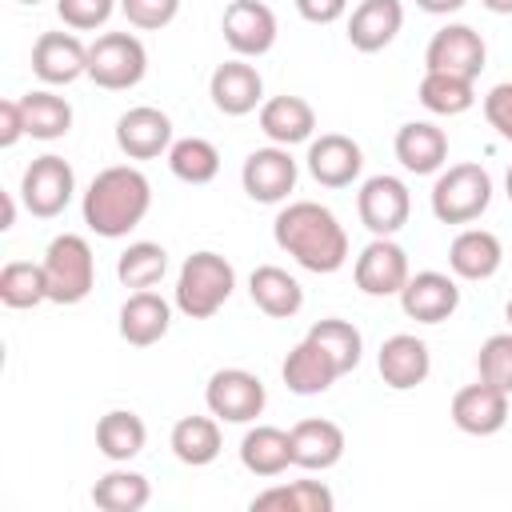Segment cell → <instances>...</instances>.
<instances>
[{
  "mask_svg": "<svg viewBox=\"0 0 512 512\" xmlns=\"http://www.w3.org/2000/svg\"><path fill=\"white\" fill-rule=\"evenodd\" d=\"M416 96L432 116H460L476 104V80L448 76V72H424Z\"/></svg>",
  "mask_w": 512,
  "mask_h": 512,
  "instance_id": "35",
  "label": "cell"
},
{
  "mask_svg": "<svg viewBox=\"0 0 512 512\" xmlns=\"http://www.w3.org/2000/svg\"><path fill=\"white\" fill-rule=\"evenodd\" d=\"M392 152H396V160L404 164V172H412V176H432V172H440L444 160H448V136H444V128H436L432 120H408V124H400V132H396V140H392Z\"/></svg>",
  "mask_w": 512,
  "mask_h": 512,
  "instance_id": "22",
  "label": "cell"
},
{
  "mask_svg": "<svg viewBox=\"0 0 512 512\" xmlns=\"http://www.w3.org/2000/svg\"><path fill=\"white\" fill-rule=\"evenodd\" d=\"M16 4H40V0H16Z\"/></svg>",
  "mask_w": 512,
  "mask_h": 512,
  "instance_id": "51",
  "label": "cell"
},
{
  "mask_svg": "<svg viewBox=\"0 0 512 512\" xmlns=\"http://www.w3.org/2000/svg\"><path fill=\"white\" fill-rule=\"evenodd\" d=\"M272 236H276L280 252H288L300 268H308L316 276H332L348 260L344 224L336 220L332 208H324L316 200H292L288 208H280L272 220Z\"/></svg>",
  "mask_w": 512,
  "mask_h": 512,
  "instance_id": "1",
  "label": "cell"
},
{
  "mask_svg": "<svg viewBox=\"0 0 512 512\" xmlns=\"http://www.w3.org/2000/svg\"><path fill=\"white\" fill-rule=\"evenodd\" d=\"M168 444H172V456H176L180 464L204 468V464H212V460L220 456V448H224V440H220V420H216V416H180V420L172 424Z\"/></svg>",
  "mask_w": 512,
  "mask_h": 512,
  "instance_id": "30",
  "label": "cell"
},
{
  "mask_svg": "<svg viewBox=\"0 0 512 512\" xmlns=\"http://www.w3.org/2000/svg\"><path fill=\"white\" fill-rule=\"evenodd\" d=\"M484 60H488L484 36L472 24H444L424 48V72H448V76L476 80L484 72Z\"/></svg>",
  "mask_w": 512,
  "mask_h": 512,
  "instance_id": "10",
  "label": "cell"
},
{
  "mask_svg": "<svg viewBox=\"0 0 512 512\" xmlns=\"http://www.w3.org/2000/svg\"><path fill=\"white\" fill-rule=\"evenodd\" d=\"M0 300L4 308H36L48 300V276L44 264L32 260H8L0 268Z\"/></svg>",
  "mask_w": 512,
  "mask_h": 512,
  "instance_id": "37",
  "label": "cell"
},
{
  "mask_svg": "<svg viewBox=\"0 0 512 512\" xmlns=\"http://www.w3.org/2000/svg\"><path fill=\"white\" fill-rule=\"evenodd\" d=\"M280 376H284L288 392H296V396H320V392H328L344 372L336 368V360H332L320 344H312V340L304 336V340L284 356Z\"/></svg>",
  "mask_w": 512,
  "mask_h": 512,
  "instance_id": "25",
  "label": "cell"
},
{
  "mask_svg": "<svg viewBox=\"0 0 512 512\" xmlns=\"http://www.w3.org/2000/svg\"><path fill=\"white\" fill-rule=\"evenodd\" d=\"M220 32H224V44L236 52V56H264L272 52L276 44V12L260 0H232L224 8V20H220Z\"/></svg>",
  "mask_w": 512,
  "mask_h": 512,
  "instance_id": "12",
  "label": "cell"
},
{
  "mask_svg": "<svg viewBox=\"0 0 512 512\" xmlns=\"http://www.w3.org/2000/svg\"><path fill=\"white\" fill-rule=\"evenodd\" d=\"M488 12H496V16H512V0H480Z\"/></svg>",
  "mask_w": 512,
  "mask_h": 512,
  "instance_id": "47",
  "label": "cell"
},
{
  "mask_svg": "<svg viewBox=\"0 0 512 512\" xmlns=\"http://www.w3.org/2000/svg\"><path fill=\"white\" fill-rule=\"evenodd\" d=\"M356 212H360V224L372 236H396L412 216L408 184L400 176H388V172L368 176L356 192Z\"/></svg>",
  "mask_w": 512,
  "mask_h": 512,
  "instance_id": "9",
  "label": "cell"
},
{
  "mask_svg": "<svg viewBox=\"0 0 512 512\" xmlns=\"http://www.w3.org/2000/svg\"><path fill=\"white\" fill-rule=\"evenodd\" d=\"M504 192H508V200H512V168H508V176H504Z\"/></svg>",
  "mask_w": 512,
  "mask_h": 512,
  "instance_id": "49",
  "label": "cell"
},
{
  "mask_svg": "<svg viewBox=\"0 0 512 512\" xmlns=\"http://www.w3.org/2000/svg\"><path fill=\"white\" fill-rule=\"evenodd\" d=\"M148 208H152V184L132 164H112L96 172L84 192V224L104 240L128 236L148 216Z\"/></svg>",
  "mask_w": 512,
  "mask_h": 512,
  "instance_id": "2",
  "label": "cell"
},
{
  "mask_svg": "<svg viewBox=\"0 0 512 512\" xmlns=\"http://www.w3.org/2000/svg\"><path fill=\"white\" fill-rule=\"evenodd\" d=\"M12 220H16V200H12V196H4V224H0V228L8 232V228H12Z\"/></svg>",
  "mask_w": 512,
  "mask_h": 512,
  "instance_id": "48",
  "label": "cell"
},
{
  "mask_svg": "<svg viewBox=\"0 0 512 512\" xmlns=\"http://www.w3.org/2000/svg\"><path fill=\"white\" fill-rule=\"evenodd\" d=\"M240 464L252 472V476H280L288 464H292V436L276 424H256L244 432L240 440Z\"/></svg>",
  "mask_w": 512,
  "mask_h": 512,
  "instance_id": "29",
  "label": "cell"
},
{
  "mask_svg": "<svg viewBox=\"0 0 512 512\" xmlns=\"http://www.w3.org/2000/svg\"><path fill=\"white\" fill-rule=\"evenodd\" d=\"M504 316H508V328H512V300L504 304Z\"/></svg>",
  "mask_w": 512,
  "mask_h": 512,
  "instance_id": "50",
  "label": "cell"
},
{
  "mask_svg": "<svg viewBox=\"0 0 512 512\" xmlns=\"http://www.w3.org/2000/svg\"><path fill=\"white\" fill-rule=\"evenodd\" d=\"M288 436H292V464L296 468L324 472V468L340 464V456H344V428L336 420L308 416V420L292 424Z\"/></svg>",
  "mask_w": 512,
  "mask_h": 512,
  "instance_id": "21",
  "label": "cell"
},
{
  "mask_svg": "<svg viewBox=\"0 0 512 512\" xmlns=\"http://www.w3.org/2000/svg\"><path fill=\"white\" fill-rule=\"evenodd\" d=\"M232 288H236V268L220 252H208V248L192 252L176 276V308L188 320H208L228 304Z\"/></svg>",
  "mask_w": 512,
  "mask_h": 512,
  "instance_id": "3",
  "label": "cell"
},
{
  "mask_svg": "<svg viewBox=\"0 0 512 512\" xmlns=\"http://www.w3.org/2000/svg\"><path fill=\"white\" fill-rule=\"evenodd\" d=\"M204 404L224 424H248V420H256L264 412L268 392H264V380L256 372H248V368H220V372L208 376Z\"/></svg>",
  "mask_w": 512,
  "mask_h": 512,
  "instance_id": "8",
  "label": "cell"
},
{
  "mask_svg": "<svg viewBox=\"0 0 512 512\" xmlns=\"http://www.w3.org/2000/svg\"><path fill=\"white\" fill-rule=\"evenodd\" d=\"M120 12L128 16L132 28L140 32H156V28H168L180 12V0H120Z\"/></svg>",
  "mask_w": 512,
  "mask_h": 512,
  "instance_id": "42",
  "label": "cell"
},
{
  "mask_svg": "<svg viewBox=\"0 0 512 512\" xmlns=\"http://www.w3.org/2000/svg\"><path fill=\"white\" fill-rule=\"evenodd\" d=\"M468 0H416V8L432 12V16H448V12H460Z\"/></svg>",
  "mask_w": 512,
  "mask_h": 512,
  "instance_id": "46",
  "label": "cell"
},
{
  "mask_svg": "<svg viewBox=\"0 0 512 512\" xmlns=\"http://www.w3.org/2000/svg\"><path fill=\"white\" fill-rule=\"evenodd\" d=\"M476 372H480V380H488V384H496L500 392L512 396V328L508 332H496V336H488L480 344Z\"/></svg>",
  "mask_w": 512,
  "mask_h": 512,
  "instance_id": "40",
  "label": "cell"
},
{
  "mask_svg": "<svg viewBox=\"0 0 512 512\" xmlns=\"http://www.w3.org/2000/svg\"><path fill=\"white\" fill-rule=\"evenodd\" d=\"M376 368H380V380H384L388 388L408 392V388H416V384L428 380V372H432V352H428V344H424L420 336L396 332V336H388V340L380 344Z\"/></svg>",
  "mask_w": 512,
  "mask_h": 512,
  "instance_id": "20",
  "label": "cell"
},
{
  "mask_svg": "<svg viewBox=\"0 0 512 512\" xmlns=\"http://www.w3.org/2000/svg\"><path fill=\"white\" fill-rule=\"evenodd\" d=\"M152 500V484L132 468H112L92 484V504L104 512H140Z\"/></svg>",
  "mask_w": 512,
  "mask_h": 512,
  "instance_id": "34",
  "label": "cell"
},
{
  "mask_svg": "<svg viewBox=\"0 0 512 512\" xmlns=\"http://www.w3.org/2000/svg\"><path fill=\"white\" fill-rule=\"evenodd\" d=\"M260 132L280 148L304 144L316 132V112L304 96H272L260 104Z\"/></svg>",
  "mask_w": 512,
  "mask_h": 512,
  "instance_id": "28",
  "label": "cell"
},
{
  "mask_svg": "<svg viewBox=\"0 0 512 512\" xmlns=\"http://www.w3.org/2000/svg\"><path fill=\"white\" fill-rule=\"evenodd\" d=\"M492 204V176L488 168L464 160L436 176L432 184V216L440 224H472Z\"/></svg>",
  "mask_w": 512,
  "mask_h": 512,
  "instance_id": "4",
  "label": "cell"
},
{
  "mask_svg": "<svg viewBox=\"0 0 512 512\" xmlns=\"http://www.w3.org/2000/svg\"><path fill=\"white\" fill-rule=\"evenodd\" d=\"M400 28H404L400 0H360L348 16V44L356 52H380L396 40Z\"/></svg>",
  "mask_w": 512,
  "mask_h": 512,
  "instance_id": "23",
  "label": "cell"
},
{
  "mask_svg": "<svg viewBox=\"0 0 512 512\" xmlns=\"http://www.w3.org/2000/svg\"><path fill=\"white\" fill-rule=\"evenodd\" d=\"M148 72V48L132 32H104L88 44V80L108 92H128Z\"/></svg>",
  "mask_w": 512,
  "mask_h": 512,
  "instance_id": "6",
  "label": "cell"
},
{
  "mask_svg": "<svg viewBox=\"0 0 512 512\" xmlns=\"http://www.w3.org/2000/svg\"><path fill=\"white\" fill-rule=\"evenodd\" d=\"M32 72L44 84H72L88 76V44L76 32H44L32 44Z\"/></svg>",
  "mask_w": 512,
  "mask_h": 512,
  "instance_id": "18",
  "label": "cell"
},
{
  "mask_svg": "<svg viewBox=\"0 0 512 512\" xmlns=\"http://www.w3.org/2000/svg\"><path fill=\"white\" fill-rule=\"evenodd\" d=\"M452 424L468 436H496L508 424V392H500L488 380L464 384L452 396Z\"/></svg>",
  "mask_w": 512,
  "mask_h": 512,
  "instance_id": "15",
  "label": "cell"
},
{
  "mask_svg": "<svg viewBox=\"0 0 512 512\" xmlns=\"http://www.w3.org/2000/svg\"><path fill=\"white\" fill-rule=\"evenodd\" d=\"M208 96H212L216 112H224V116H248V112H256L264 104V80H260V72L244 56H236V60H224L212 72Z\"/></svg>",
  "mask_w": 512,
  "mask_h": 512,
  "instance_id": "17",
  "label": "cell"
},
{
  "mask_svg": "<svg viewBox=\"0 0 512 512\" xmlns=\"http://www.w3.org/2000/svg\"><path fill=\"white\" fill-rule=\"evenodd\" d=\"M168 168H172V176L184 180V184H208V180H216V172H220V152H216V144L204 140V136H184V140H172V148H168Z\"/></svg>",
  "mask_w": 512,
  "mask_h": 512,
  "instance_id": "36",
  "label": "cell"
},
{
  "mask_svg": "<svg viewBox=\"0 0 512 512\" xmlns=\"http://www.w3.org/2000/svg\"><path fill=\"white\" fill-rule=\"evenodd\" d=\"M168 328H172V304L164 296H156L152 288H140L120 304V336L132 348H148V344L164 340Z\"/></svg>",
  "mask_w": 512,
  "mask_h": 512,
  "instance_id": "24",
  "label": "cell"
},
{
  "mask_svg": "<svg viewBox=\"0 0 512 512\" xmlns=\"http://www.w3.org/2000/svg\"><path fill=\"white\" fill-rule=\"evenodd\" d=\"M248 296H252V304H256L264 316H272V320H292V316L304 308V288H300V280H296L292 272H284L280 264H260V268H252V276H248Z\"/></svg>",
  "mask_w": 512,
  "mask_h": 512,
  "instance_id": "27",
  "label": "cell"
},
{
  "mask_svg": "<svg viewBox=\"0 0 512 512\" xmlns=\"http://www.w3.org/2000/svg\"><path fill=\"white\" fill-rule=\"evenodd\" d=\"M20 108H24V128H28L32 140H60L72 128V104L64 96L48 92V88L24 92Z\"/></svg>",
  "mask_w": 512,
  "mask_h": 512,
  "instance_id": "33",
  "label": "cell"
},
{
  "mask_svg": "<svg viewBox=\"0 0 512 512\" xmlns=\"http://www.w3.org/2000/svg\"><path fill=\"white\" fill-rule=\"evenodd\" d=\"M356 288L364 296H400V288L408 284V252L392 240V236H372L360 256H356Z\"/></svg>",
  "mask_w": 512,
  "mask_h": 512,
  "instance_id": "11",
  "label": "cell"
},
{
  "mask_svg": "<svg viewBox=\"0 0 512 512\" xmlns=\"http://www.w3.org/2000/svg\"><path fill=\"white\" fill-rule=\"evenodd\" d=\"M308 340L320 344V348L336 360V368H340L344 376H348V372L360 364V356H364V336H360V328L348 324V320H340V316L316 320V324L308 328Z\"/></svg>",
  "mask_w": 512,
  "mask_h": 512,
  "instance_id": "38",
  "label": "cell"
},
{
  "mask_svg": "<svg viewBox=\"0 0 512 512\" xmlns=\"http://www.w3.org/2000/svg\"><path fill=\"white\" fill-rule=\"evenodd\" d=\"M72 192H76V172H72V164H68L64 156H56V152L36 156V160L24 168V176H20V200H24V208H28L32 216H40V220L60 216V212L72 204Z\"/></svg>",
  "mask_w": 512,
  "mask_h": 512,
  "instance_id": "7",
  "label": "cell"
},
{
  "mask_svg": "<svg viewBox=\"0 0 512 512\" xmlns=\"http://www.w3.org/2000/svg\"><path fill=\"white\" fill-rule=\"evenodd\" d=\"M44 276H48V300L52 304H80L88 300L92 284H96V256L92 244L76 232L56 236L44 248Z\"/></svg>",
  "mask_w": 512,
  "mask_h": 512,
  "instance_id": "5",
  "label": "cell"
},
{
  "mask_svg": "<svg viewBox=\"0 0 512 512\" xmlns=\"http://www.w3.org/2000/svg\"><path fill=\"white\" fill-rule=\"evenodd\" d=\"M240 184L256 204H280L288 200V192L296 188V160L288 148L268 144L248 152L244 168H240Z\"/></svg>",
  "mask_w": 512,
  "mask_h": 512,
  "instance_id": "13",
  "label": "cell"
},
{
  "mask_svg": "<svg viewBox=\"0 0 512 512\" xmlns=\"http://www.w3.org/2000/svg\"><path fill=\"white\" fill-rule=\"evenodd\" d=\"M164 272H168V252H164L160 244H152V240H136V244H128V248L120 252V260H116V276H120V284H124V288H136V292L160 284Z\"/></svg>",
  "mask_w": 512,
  "mask_h": 512,
  "instance_id": "39",
  "label": "cell"
},
{
  "mask_svg": "<svg viewBox=\"0 0 512 512\" xmlns=\"http://www.w3.org/2000/svg\"><path fill=\"white\" fill-rule=\"evenodd\" d=\"M500 264H504V244H500L496 232H488V228L456 232V240L448 248L452 276H460V280H488V276L500 272Z\"/></svg>",
  "mask_w": 512,
  "mask_h": 512,
  "instance_id": "26",
  "label": "cell"
},
{
  "mask_svg": "<svg viewBox=\"0 0 512 512\" xmlns=\"http://www.w3.org/2000/svg\"><path fill=\"white\" fill-rule=\"evenodd\" d=\"M364 168V152L344 132H324L320 140H308V172L324 188H348Z\"/></svg>",
  "mask_w": 512,
  "mask_h": 512,
  "instance_id": "19",
  "label": "cell"
},
{
  "mask_svg": "<svg viewBox=\"0 0 512 512\" xmlns=\"http://www.w3.org/2000/svg\"><path fill=\"white\" fill-rule=\"evenodd\" d=\"M148 444V428L132 408H112L100 416L96 424V448L112 460V464H128L132 456H140Z\"/></svg>",
  "mask_w": 512,
  "mask_h": 512,
  "instance_id": "31",
  "label": "cell"
},
{
  "mask_svg": "<svg viewBox=\"0 0 512 512\" xmlns=\"http://www.w3.org/2000/svg\"><path fill=\"white\" fill-rule=\"evenodd\" d=\"M336 496L320 480H292V484H272L252 496V512H332Z\"/></svg>",
  "mask_w": 512,
  "mask_h": 512,
  "instance_id": "32",
  "label": "cell"
},
{
  "mask_svg": "<svg viewBox=\"0 0 512 512\" xmlns=\"http://www.w3.org/2000/svg\"><path fill=\"white\" fill-rule=\"evenodd\" d=\"M112 12H116V0H56V16H60L72 32L104 28Z\"/></svg>",
  "mask_w": 512,
  "mask_h": 512,
  "instance_id": "41",
  "label": "cell"
},
{
  "mask_svg": "<svg viewBox=\"0 0 512 512\" xmlns=\"http://www.w3.org/2000/svg\"><path fill=\"white\" fill-rule=\"evenodd\" d=\"M116 144L128 160H156L172 148V120L152 104H136L116 120Z\"/></svg>",
  "mask_w": 512,
  "mask_h": 512,
  "instance_id": "16",
  "label": "cell"
},
{
  "mask_svg": "<svg viewBox=\"0 0 512 512\" xmlns=\"http://www.w3.org/2000/svg\"><path fill=\"white\" fill-rule=\"evenodd\" d=\"M484 120L512 144V80L488 88V96H484Z\"/></svg>",
  "mask_w": 512,
  "mask_h": 512,
  "instance_id": "43",
  "label": "cell"
},
{
  "mask_svg": "<svg viewBox=\"0 0 512 512\" xmlns=\"http://www.w3.org/2000/svg\"><path fill=\"white\" fill-rule=\"evenodd\" d=\"M292 4L308 24H336L348 12V0H292Z\"/></svg>",
  "mask_w": 512,
  "mask_h": 512,
  "instance_id": "44",
  "label": "cell"
},
{
  "mask_svg": "<svg viewBox=\"0 0 512 512\" xmlns=\"http://www.w3.org/2000/svg\"><path fill=\"white\" fill-rule=\"evenodd\" d=\"M400 308L416 324H444L460 308V288L448 272H416L400 288Z\"/></svg>",
  "mask_w": 512,
  "mask_h": 512,
  "instance_id": "14",
  "label": "cell"
},
{
  "mask_svg": "<svg viewBox=\"0 0 512 512\" xmlns=\"http://www.w3.org/2000/svg\"><path fill=\"white\" fill-rule=\"evenodd\" d=\"M20 136H28L24 108H20V100H4L0 104V148H12Z\"/></svg>",
  "mask_w": 512,
  "mask_h": 512,
  "instance_id": "45",
  "label": "cell"
}]
</instances>
